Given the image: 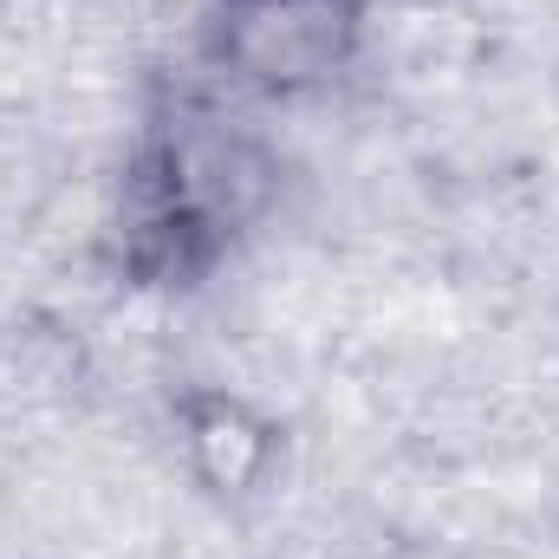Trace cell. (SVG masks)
<instances>
[{
  "instance_id": "6da1fadb",
  "label": "cell",
  "mask_w": 559,
  "mask_h": 559,
  "mask_svg": "<svg viewBox=\"0 0 559 559\" xmlns=\"http://www.w3.org/2000/svg\"><path fill=\"white\" fill-rule=\"evenodd\" d=\"M274 189L280 169L267 143L235 118L209 105L156 118L124 163L111 209L118 274L131 286H195L274 202Z\"/></svg>"
},
{
  "instance_id": "7a4b0ae2",
  "label": "cell",
  "mask_w": 559,
  "mask_h": 559,
  "mask_svg": "<svg viewBox=\"0 0 559 559\" xmlns=\"http://www.w3.org/2000/svg\"><path fill=\"white\" fill-rule=\"evenodd\" d=\"M358 0H222L215 52L235 85L261 98H306L358 52Z\"/></svg>"
},
{
  "instance_id": "3957f363",
  "label": "cell",
  "mask_w": 559,
  "mask_h": 559,
  "mask_svg": "<svg viewBox=\"0 0 559 559\" xmlns=\"http://www.w3.org/2000/svg\"><path fill=\"white\" fill-rule=\"evenodd\" d=\"M176 423V449L182 468L202 495L215 501H248L274 481L280 455H286V429L280 417H267L254 397L228 391V384H189L169 404Z\"/></svg>"
}]
</instances>
